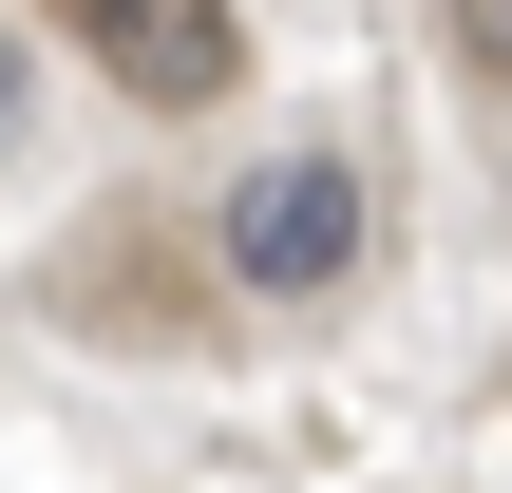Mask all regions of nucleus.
I'll list each match as a JSON object with an SVG mask.
<instances>
[{
  "mask_svg": "<svg viewBox=\"0 0 512 493\" xmlns=\"http://www.w3.org/2000/svg\"><path fill=\"white\" fill-rule=\"evenodd\" d=\"M342 266H361V171L304 133V152H266V171L228 190V285L304 304V285H342Z\"/></svg>",
  "mask_w": 512,
  "mask_h": 493,
  "instance_id": "nucleus-1",
  "label": "nucleus"
},
{
  "mask_svg": "<svg viewBox=\"0 0 512 493\" xmlns=\"http://www.w3.org/2000/svg\"><path fill=\"white\" fill-rule=\"evenodd\" d=\"M76 38H95V76L114 95H152V114H209L228 76H247V38H228V0H57Z\"/></svg>",
  "mask_w": 512,
  "mask_h": 493,
  "instance_id": "nucleus-2",
  "label": "nucleus"
},
{
  "mask_svg": "<svg viewBox=\"0 0 512 493\" xmlns=\"http://www.w3.org/2000/svg\"><path fill=\"white\" fill-rule=\"evenodd\" d=\"M456 38H475V57H494V76H512V0H456Z\"/></svg>",
  "mask_w": 512,
  "mask_h": 493,
  "instance_id": "nucleus-3",
  "label": "nucleus"
},
{
  "mask_svg": "<svg viewBox=\"0 0 512 493\" xmlns=\"http://www.w3.org/2000/svg\"><path fill=\"white\" fill-rule=\"evenodd\" d=\"M0 133H19V38H0Z\"/></svg>",
  "mask_w": 512,
  "mask_h": 493,
  "instance_id": "nucleus-4",
  "label": "nucleus"
}]
</instances>
